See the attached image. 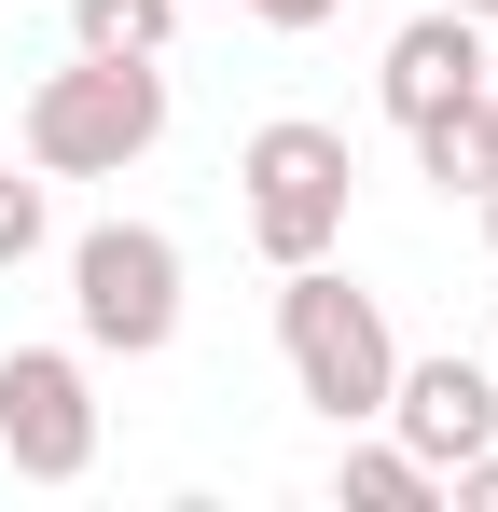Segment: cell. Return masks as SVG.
Returning a JSON list of instances; mask_svg holds the SVG:
<instances>
[{"label": "cell", "instance_id": "cell-1", "mask_svg": "<svg viewBox=\"0 0 498 512\" xmlns=\"http://www.w3.org/2000/svg\"><path fill=\"white\" fill-rule=\"evenodd\" d=\"M277 360H291V388H305L332 429H374L388 416V374H402V333H388V305L319 250V263H277Z\"/></svg>", "mask_w": 498, "mask_h": 512}, {"label": "cell", "instance_id": "cell-2", "mask_svg": "<svg viewBox=\"0 0 498 512\" xmlns=\"http://www.w3.org/2000/svg\"><path fill=\"white\" fill-rule=\"evenodd\" d=\"M166 139V56H83L28 84V167L42 180H125Z\"/></svg>", "mask_w": 498, "mask_h": 512}, {"label": "cell", "instance_id": "cell-3", "mask_svg": "<svg viewBox=\"0 0 498 512\" xmlns=\"http://www.w3.org/2000/svg\"><path fill=\"white\" fill-rule=\"evenodd\" d=\"M346 194H360V153H346V125H319V111H277V125L236 139V222H249L263 263L346 250Z\"/></svg>", "mask_w": 498, "mask_h": 512}, {"label": "cell", "instance_id": "cell-4", "mask_svg": "<svg viewBox=\"0 0 498 512\" xmlns=\"http://www.w3.org/2000/svg\"><path fill=\"white\" fill-rule=\"evenodd\" d=\"M70 333L83 360H166L180 346V236L166 222H83L70 236Z\"/></svg>", "mask_w": 498, "mask_h": 512}, {"label": "cell", "instance_id": "cell-5", "mask_svg": "<svg viewBox=\"0 0 498 512\" xmlns=\"http://www.w3.org/2000/svg\"><path fill=\"white\" fill-rule=\"evenodd\" d=\"M0 457H14V485L97 471V360L83 346H0Z\"/></svg>", "mask_w": 498, "mask_h": 512}, {"label": "cell", "instance_id": "cell-6", "mask_svg": "<svg viewBox=\"0 0 498 512\" xmlns=\"http://www.w3.org/2000/svg\"><path fill=\"white\" fill-rule=\"evenodd\" d=\"M388 443L429 457V485H443L471 443H498V374L457 360V346H443V360H402V374H388Z\"/></svg>", "mask_w": 498, "mask_h": 512}, {"label": "cell", "instance_id": "cell-7", "mask_svg": "<svg viewBox=\"0 0 498 512\" xmlns=\"http://www.w3.org/2000/svg\"><path fill=\"white\" fill-rule=\"evenodd\" d=\"M485 28L457 14V0H429V14H402L388 28V56H374V97H388V125H415V111H443V97H485Z\"/></svg>", "mask_w": 498, "mask_h": 512}, {"label": "cell", "instance_id": "cell-8", "mask_svg": "<svg viewBox=\"0 0 498 512\" xmlns=\"http://www.w3.org/2000/svg\"><path fill=\"white\" fill-rule=\"evenodd\" d=\"M415 180L429 194H485L498 180V97H443V111H415Z\"/></svg>", "mask_w": 498, "mask_h": 512}, {"label": "cell", "instance_id": "cell-9", "mask_svg": "<svg viewBox=\"0 0 498 512\" xmlns=\"http://www.w3.org/2000/svg\"><path fill=\"white\" fill-rule=\"evenodd\" d=\"M332 499H346V512H429L443 485H429V457L374 443V429H346V457H332Z\"/></svg>", "mask_w": 498, "mask_h": 512}, {"label": "cell", "instance_id": "cell-10", "mask_svg": "<svg viewBox=\"0 0 498 512\" xmlns=\"http://www.w3.org/2000/svg\"><path fill=\"white\" fill-rule=\"evenodd\" d=\"M70 42L83 56H166L180 42V0H70Z\"/></svg>", "mask_w": 498, "mask_h": 512}, {"label": "cell", "instance_id": "cell-11", "mask_svg": "<svg viewBox=\"0 0 498 512\" xmlns=\"http://www.w3.org/2000/svg\"><path fill=\"white\" fill-rule=\"evenodd\" d=\"M42 250H56V208H42V167H14V153H0V277H28Z\"/></svg>", "mask_w": 498, "mask_h": 512}, {"label": "cell", "instance_id": "cell-12", "mask_svg": "<svg viewBox=\"0 0 498 512\" xmlns=\"http://www.w3.org/2000/svg\"><path fill=\"white\" fill-rule=\"evenodd\" d=\"M443 499H471V512H498V443H471V457L443 471Z\"/></svg>", "mask_w": 498, "mask_h": 512}, {"label": "cell", "instance_id": "cell-13", "mask_svg": "<svg viewBox=\"0 0 498 512\" xmlns=\"http://www.w3.org/2000/svg\"><path fill=\"white\" fill-rule=\"evenodd\" d=\"M236 14H263V28H291V42H305V28H332L346 0H236Z\"/></svg>", "mask_w": 498, "mask_h": 512}, {"label": "cell", "instance_id": "cell-14", "mask_svg": "<svg viewBox=\"0 0 498 512\" xmlns=\"http://www.w3.org/2000/svg\"><path fill=\"white\" fill-rule=\"evenodd\" d=\"M471 208H485V250H498V180H485V194H471Z\"/></svg>", "mask_w": 498, "mask_h": 512}, {"label": "cell", "instance_id": "cell-15", "mask_svg": "<svg viewBox=\"0 0 498 512\" xmlns=\"http://www.w3.org/2000/svg\"><path fill=\"white\" fill-rule=\"evenodd\" d=\"M457 14H471V28H498V0H457Z\"/></svg>", "mask_w": 498, "mask_h": 512}, {"label": "cell", "instance_id": "cell-16", "mask_svg": "<svg viewBox=\"0 0 498 512\" xmlns=\"http://www.w3.org/2000/svg\"><path fill=\"white\" fill-rule=\"evenodd\" d=\"M485 333H498V291H485Z\"/></svg>", "mask_w": 498, "mask_h": 512}, {"label": "cell", "instance_id": "cell-17", "mask_svg": "<svg viewBox=\"0 0 498 512\" xmlns=\"http://www.w3.org/2000/svg\"><path fill=\"white\" fill-rule=\"evenodd\" d=\"M485 97H498V56H485Z\"/></svg>", "mask_w": 498, "mask_h": 512}]
</instances>
